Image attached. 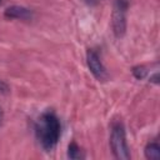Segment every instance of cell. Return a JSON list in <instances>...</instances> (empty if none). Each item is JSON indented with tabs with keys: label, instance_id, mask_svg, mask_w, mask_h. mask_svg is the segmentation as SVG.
Segmentation results:
<instances>
[{
	"label": "cell",
	"instance_id": "52a82bcc",
	"mask_svg": "<svg viewBox=\"0 0 160 160\" xmlns=\"http://www.w3.org/2000/svg\"><path fill=\"white\" fill-rule=\"evenodd\" d=\"M68 156L70 159L76 160V159H82L84 158V154H82L81 149L78 146L76 142H71L69 145V148H68Z\"/></svg>",
	"mask_w": 160,
	"mask_h": 160
},
{
	"label": "cell",
	"instance_id": "3957f363",
	"mask_svg": "<svg viewBox=\"0 0 160 160\" xmlns=\"http://www.w3.org/2000/svg\"><path fill=\"white\" fill-rule=\"evenodd\" d=\"M128 0H115L112 10V30L116 38H121L126 30V12Z\"/></svg>",
	"mask_w": 160,
	"mask_h": 160
},
{
	"label": "cell",
	"instance_id": "ba28073f",
	"mask_svg": "<svg viewBox=\"0 0 160 160\" xmlns=\"http://www.w3.org/2000/svg\"><path fill=\"white\" fill-rule=\"evenodd\" d=\"M132 74L136 79H144L148 74V70L144 66H136V68L132 69Z\"/></svg>",
	"mask_w": 160,
	"mask_h": 160
},
{
	"label": "cell",
	"instance_id": "8992f818",
	"mask_svg": "<svg viewBox=\"0 0 160 160\" xmlns=\"http://www.w3.org/2000/svg\"><path fill=\"white\" fill-rule=\"evenodd\" d=\"M145 156L149 160H159L160 159V145L156 141H151L145 146Z\"/></svg>",
	"mask_w": 160,
	"mask_h": 160
},
{
	"label": "cell",
	"instance_id": "5b68a950",
	"mask_svg": "<svg viewBox=\"0 0 160 160\" xmlns=\"http://www.w3.org/2000/svg\"><path fill=\"white\" fill-rule=\"evenodd\" d=\"M4 15L9 19H19V20H30L32 18V11L28 8L20 6V5H12L9 6Z\"/></svg>",
	"mask_w": 160,
	"mask_h": 160
},
{
	"label": "cell",
	"instance_id": "8fae6325",
	"mask_svg": "<svg viewBox=\"0 0 160 160\" xmlns=\"http://www.w3.org/2000/svg\"><path fill=\"white\" fill-rule=\"evenodd\" d=\"M0 4H1V0H0Z\"/></svg>",
	"mask_w": 160,
	"mask_h": 160
},
{
	"label": "cell",
	"instance_id": "9c48e42d",
	"mask_svg": "<svg viewBox=\"0 0 160 160\" xmlns=\"http://www.w3.org/2000/svg\"><path fill=\"white\" fill-rule=\"evenodd\" d=\"M10 91V88H9V85L4 81V80H1L0 79V92H2V94H6V92H9Z\"/></svg>",
	"mask_w": 160,
	"mask_h": 160
},
{
	"label": "cell",
	"instance_id": "277c9868",
	"mask_svg": "<svg viewBox=\"0 0 160 160\" xmlns=\"http://www.w3.org/2000/svg\"><path fill=\"white\" fill-rule=\"evenodd\" d=\"M86 62H88V68H89L90 72L94 75L95 79H98L99 81H104V80L108 79V71H106L104 64L101 62L99 55L94 50H89L88 51Z\"/></svg>",
	"mask_w": 160,
	"mask_h": 160
},
{
	"label": "cell",
	"instance_id": "30bf717a",
	"mask_svg": "<svg viewBox=\"0 0 160 160\" xmlns=\"http://www.w3.org/2000/svg\"><path fill=\"white\" fill-rule=\"evenodd\" d=\"M2 119H4V111H2V109L0 106V124L2 122Z\"/></svg>",
	"mask_w": 160,
	"mask_h": 160
},
{
	"label": "cell",
	"instance_id": "6da1fadb",
	"mask_svg": "<svg viewBox=\"0 0 160 160\" xmlns=\"http://www.w3.org/2000/svg\"><path fill=\"white\" fill-rule=\"evenodd\" d=\"M61 134V124L52 111L44 112L35 124V135L45 151H51L56 146Z\"/></svg>",
	"mask_w": 160,
	"mask_h": 160
},
{
	"label": "cell",
	"instance_id": "7a4b0ae2",
	"mask_svg": "<svg viewBox=\"0 0 160 160\" xmlns=\"http://www.w3.org/2000/svg\"><path fill=\"white\" fill-rule=\"evenodd\" d=\"M110 146H111L112 154L116 159H120V160L130 159V151H129V146L126 142L125 128L120 121H115L111 125Z\"/></svg>",
	"mask_w": 160,
	"mask_h": 160
}]
</instances>
